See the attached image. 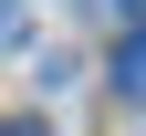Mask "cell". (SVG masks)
<instances>
[{"instance_id":"6da1fadb","label":"cell","mask_w":146,"mask_h":136,"mask_svg":"<svg viewBox=\"0 0 146 136\" xmlns=\"http://www.w3.org/2000/svg\"><path fill=\"white\" fill-rule=\"evenodd\" d=\"M115 94H136V105H146V31H125V42H115Z\"/></svg>"},{"instance_id":"7a4b0ae2","label":"cell","mask_w":146,"mask_h":136,"mask_svg":"<svg viewBox=\"0 0 146 136\" xmlns=\"http://www.w3.org/2000/svg\"><path fill=\"white\" fill-rule=\"evenodd\" d=\"M0 136H52V126H42V115H11V126H0Z\"/></svg>"},{"instance_id":"3957f363","label":"cell","mask_w":146,"mask_h":136,"mask_svg":"<svg viewBox=\"0 0 146 136\" xmlns=\"http://www.w3.org/2000/svg\"><path fill=\"white\" fill-rule=\"evenodd\" d=\"M115 11H125V21H136V31H146V0H115Z\"/></svg>"}]
</instances>
